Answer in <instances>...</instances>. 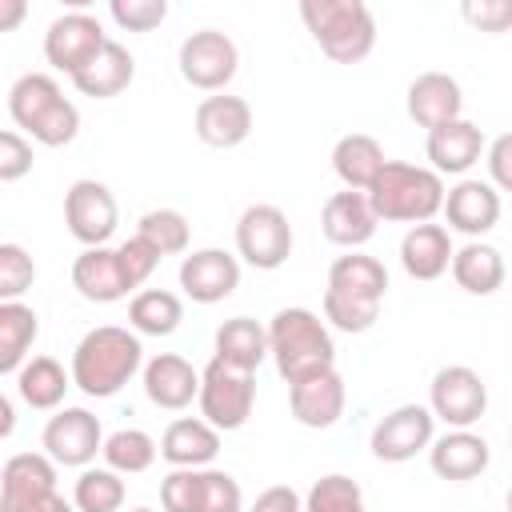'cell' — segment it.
Here are the masks:
<instances>
[{
    "label": "cell",
    "instance_id": "10",
    "mask_svg": "<svg viewBox=\"0 0 512 512\" xmlns=\"http://www.w3.org/2000/svg\"><path fill=\"white\" fill-rule=\"evenodd\" d=\"M236 252L244 264L272 272L292 256V224L276 204H248L236 220Z\"/></svg>",
    "mask_w": 512,
    "mask_h": 512
},
{
    "label": "cell",
    "instance_id": "24",
    "mask_svg": "<svg viewBox=\"0 0 512 512\" xmlns=\"http://www.w3.org/2000/svg\"><path fill=\"white\" fill-rule=\"evenodd\" d=\"M376 224H380V220L372 216L364 192L344 188V192H332V196L324 200L320 232H324L332 244H340V248H360V244H368V240L376 236Z\"/></svg>",
    "mask_w": 512,
    "mask_h": 512
},
{
    "label": "cell",
    "instance_id": "29",
    "mask_svg": "<svg viewBox=\"0 0 512 512\" xmlns=\"http://www.w3.org/2000/svg\"><path fill=\"white\" fill-rule=\"evenodd\" d=\"M268 356V332L252 316H232L216 328V360L236 372H256Z\"/></svg>",
    "mask_w": 512,
    "mask_h": 512
},
{
    "label": "cell",
    "instance_id": "48",
    "mask_svg": "<svg viewBox=\"0 0 512 512\" xmlns=\"http://www.w3.org/2000/svg\"><path fill=\"white\" fill-rule=\"evenodd\" d=\"M488 148V172H492V188L496 192H504V188H512V172H508V152H512V136L504 132V136H496L492 144H484Z\"/></svg>",
    "mask_w": 512,
    "mask_h": 512
},
{
    "label": "cell",
    "instance_id": "26",
    "mask_svg": "<svg viewBox=\"0 0 512 512\" xmlns=\"http://www.w3.org/2000/svg\"><path fill=\"white\" fill-rule=\"evenodd\" d=\"M452 236L444 224H412L400 240V264L412 280H440L452 264Z\"/></svg>",
    "mask_w": 512,
    "mask_h": 512
},
{
    "label": "cell",
    "instance_id": "32",
    "mask_svg": "<svg viewBox=\"0 0 512 512\" xmlns=\"http://www.w3.org/2000/svg\"><path fill=\"white\" fill-rule=\"evenodd\" d=\"M40 336V320L24 300H8L0 304V376L20 372V364L28 360L32 344Z\"/></svg>",
    "mask_w": 512,
    "mask_h": 512
},
{
    "label": "cell",
    "instance_id": "45",
    "mask_svg": "<svg viewBox=\"0 0 512 512\" xmlns=\"http://www.w3.org/2000/svg\"><path fill=\"white\" fill-rule=\"evenodd\" d=\"M0 512H76L56 488L32 496H0Z\"/></svg>",
    "mask_w": 512,
    "mask_h": 512
},
{
    "label": "cell",
    "instance_id": "1",
    "mask_svg": "<svg viewBox=\"0 0 512 512\" xmlns=\"http://www.w3.org/2000/svg\"><path fill=\"white\" fill-rule=\"evenodd\" d=\"M384 292H388V268L376 256L364 252L336 256L324 288V320L340 332H368L380 316Z\"/></svg>",
    "mask_w": 512,
    "mask_h": 512
},
{
    "label": "cell",
    "instance_id": "15",
    "mask_svg": "<svg viewBox=\"0 0 512 512\" xmlns=\"http://www.w3.org/2000/svg\"><path fill=\"white\" fill-rule=\"evenodd\" d=\"M180 288L196 304H220L240 288V260L224 248H196L180 260Z\"/></svg>",
    "mask_w": 512,
    "mask_h": 512
},
{
    "label": "cell",
    "instance_id": "8",
    "mask_svg": "<svg viewBox=\"0 0 512 512\" xmlns=\"http://www.w3.org/2000/svg\"><path fill=\"white\" fill-rule=\"evenodd\" d=\"M432 420H444L448 428H472L488 412V384L468 364H444L428 384Z\"/></svg>",
    "mask_w": 512,
    "mask_h": 512
},
{
    "label": "cell",
    "instance_id": "34",
    "mask_svg": "<svg viewBox=\"0 0 512 512\" xmlns=\"http://www.w3.org/2000/svg\"><path fill=\"white\" fill-rule=\"evenodd\" d=\"M100 456L112 472L120 476H136V472H148L156 464V440L144 432V428H116L112 436H104L100 444Z\"/></svg>",
    "mask_w": 512,
    "mask_h": 512
},
{
    "label": "cell",
    "instance_id": "6",
    "mask_svg": "<svg viewBox=\"0 0 512 512\" xmlns=\"http://www.w3.org/2000/svg\"><path fill=\"white\" fill-rule=\"evenodd\" d=\"M300 20L336 64H356L376 44V20L364 0H300Z\"/></svg>",
    "mask_w": 512,
    "mask_h": 512
},
{
    "label": "cell",
    "instance_id": "14",
    "mask_svg": "<svg viewBox=\"0 0 512 512\" xmlns=\"http://www.w3.org/2000/svg\"><path fill=\"white\" fill-rule=\"evenodd\" d=\"M436 436V420L424 404H400L372 428V456L384 464H404L424 452Z\"/></svg>",
    "mask_w": 512,
    "mask_h": 512
},
{
    "label": "cell",
    "instance_id": "28",
    "mask_svg": "<svg viewBox=\"0 0 512 512\" xmlns=\"http://www.w3.org/2000/svg\"><path fill=\"white\" fill-rule=\"evenodd\" d=\"M448 268H452V280H456L468 296H492V292L504 284V276H508L504 252L492 248V244H480V240H468L464 248H456Z\"/></svg>",
    "mask_w": 512,
    "mask_h": 512
},
{
    "label": "cell",
    "instance_id": "9",
    "mask_svg": "<svg viewBox=\"0 0 512 512\" xmlns=\"http://www.w3.org/2000/svg\"><path fill=\"white\" fill-rule=\"evenodd\" d=\"M176 64H180V76L200 88V92H220L236 68H240V52L232 44L228 32L220 28H200V32H188L180 40V52H176Z\"/></svg>",
    "mask_w": 512,
    "mask_h": 512
},
{
    "label": "cell",
    "instance_id": "16",
    "mask_svg": "<svg viewBox=\"0 0 512 512\" xmlns=\"http://www.w3.org/2000/svg\"><path fill=\"white\" fill-rule=\"evenodd\" d=\"M72 288L92 300V304H112V300H124L128 292H136V284L128 280V268L120 260V248H84L76 260H72Z\"/></svg>",
    "mask_w": 512,
    "mask_h": 512
},
{
    "label": "cell",
    "instance_id": "19",
    "mask_svg": "<svg viewBox=\"0 0 512 512\" xmlns=\"http://www.w3.org/2000/svg\"><path fill=\"white\" fill-rule=\"evenodd\" d=\"M192 128L196 136L208 144V148H236L248 140L252 132V108L244 96H204L196 104V116H192Z\"/></svg>",
    "mask_w": 512,
    "mask_h": 512
},
{
    "label": "cell",
    "instance_id": "18",
    "mask_svg": "<svg viewBox=\"0 0 512 512\" xmlns=\"http://www.w3.org/2000/svg\"><path fill=\"white\" fill-rule=\"evenodd\" d=\"M344 396H348V392H344V376H340L336 368L288 384L292 416H296V424H304V428H332V424L344 416Z\"/></svg>",
    "mask_w": 512,
    "mask_h": 512
},
{
    "label": "cell",
    "instance_id": "30",
    "mask_svg": "<svg viewBox=\"0 0 512 512\" xmlns=\"http://www.w3.org/2000/svg\"><path fill=\"white\" fill-rule=\"evenodd\" d=\"M384 160L388 156H384L380 140L368 136V132H348L332 148V168L344 180V188H352V192H368V184L376 180V172L384 168Z\"/></svg>",
    "mask_w": 512,
    "mask_h": 512
},
{
    "label": "cell",
    "instance_id": "38",
    "mask_svg": "<svg viewBox=\"0 0 512 512\" xmlns=\"http://www.w3.org/2000/svg\"><path fill=\"white\" fill-rule=\"evenodd\" d=\"M300 504H304V512H368L360 484L352 476H344V472L320 476Z\"/></svg>",
    "mask_w": 512,
    "mask_h": 512
},
{
    "label": "cell",
    "instance_id": "13",
    "mask_svg": "<svg viewBox=\"0 0 512 512\" xmlns=\"http://www.w3.org/2000/svg\"><path fill=\"white\" fill-rule=\"evenodd\" d=\"M44 456L52 464H64V468H88L104 444V428H100V416H92L88 408H60L48 424H44Z\"/></svg>",
    "mask_w": 512,
    "mask_h": 512
},
{
    "label": "cell",
    "instance_id": "47",
    "mask_svg": "<svg viewBox=\"0 0 512 512\" xmlns=\"http://www.w3.org/2000/svg\"><path fill=\"white\" fill-rule=\"evenodd\" d=\"M248 512H304V504H300V492L292 484H272L256 496V504Z\"/></svg>",
    "mask_w": 512,
    "mask_h": 512
},
{
    "label": "cell",
    "instance_id": "42",
    "mask_svg": "<svg viewBox=\"0 0 512 512\" xmlns=\"http://www.w3.org/2000/svg\"><path fill=\"white\" fill-rule=\"evenodd\" d=\"M108 16L124 28V32H152L168 20V4L164 0H112Z\"/></svg>",
    "mask_w": 512,
    "mask_h": 512
},
{
    "label": "cell",
    "instance_id": "46",
    "mask_svg": "<svg viewBox=\"0 0 512 512\" xmlns=\"http://www.w3.org/2000/svg\"><path fill=\"white\" fill-rule=\"evenodd\" d=\"M464 16L472 20V24H480L484 32H504L508 28V20H512V4L508 0H468L464 4Z\"/></svg>",
    "mask_w": 512,
    "mask_h": 512
},
{
    "label": "cell",
    "instance_id": "3",
    "mask_svg": "<svg viewBox=\"0 0 512 512\" xmlns=\"http://www.w3.org/2000/svg\"><path fill=\"white\" fill-rule=\"evenodd\" d=\"M264 332H268V356H272L280 380L296 384L304 376L336 368L332 332L312 308H280Z\"/></svg>",
    "mask_w": 512,
    "mask_h": 512
},
{
    "label": "cell",
    "instance_id": "37",
    "mask_svg": "<svg viewBox=\"0 0 512 512\" xmlns=\"http://www.w3.org/2000/svg\"><path fill=\"white\" fill-rule=\"evenodd\" d=\"M56 488V464L44 452H16L0 472V496H32Z\"/></svg>",
    "mask_w": 512,
    "mask_h": 512
},
{
    "label": "cell",
    "instance_id": "35",
    "mask_svg": "<svg viewBox=\"0 0 512 512\" xmlns=\"http://www.w3.org/2000/svg\"><path fill=\"white\" fill-rule=\"evenodd\" d=\"M124 480L112 468H80L72 484V508L76 512H120L124 508Z\"/></svg>",
    "mask_w": 512,
    "mask_h": 512
},
{
    "label": "cell",
    "instance_id": "50",
    "mask_svg": "<svg viewBox=\"0 0 512 512\" xmlns=\"http://www.w3.org/2000/svg\"><path fill=\"white\" fill-rule=\"evenodd\" d=\"M16 432V404L0 392V440H8Z\"/></svg>",
    "mask_w": 512,
    "mask_h": 512
},
{
    "label": "cell",
    "instance_id": "39",
    "mask_svg": "<svg viewBox=\"0 0 512 512\" xmlns=\"http://www.w3.org/2000/svg\"><path fill=\"white\" fill-rule=\"evenodd\" d=\"M36 284V260L24 244H0V304L20 300Z\"/></svg>",
    "mask_w": 512,
    "mask_h": 512
},
{
    "label": "cell",
    "instance_id": "23",
    "mask_svg": "<svg viewBox=\"0 0 512 512\" xmlns=\"http://www.w3.org/2000/svg\"><path fill=\"white\" fill-rule=\"evenodd\" d=\"M464 112V92L456 84V76L448 72H420L412 84H408V116L420 124V128H440L448 120H460Z\"/></svg>",
    "mask_w": 512,
    "mask_h": 512
},
{
    "label": "cell",
    "instance_id": "43",
    "mask_svg": "<svg viewBox=\"0 0 512 512\" xmlns=\"http://www.w3.org/2000/svg\"><path fill=\"white\" fill-rule=\"evenodd\" d=\"M32 172V144L12 132V128H0V184H16Z\"/></svg>",
    "mask_w": 512,
    "mask_h": 512
},
{
    "label": "cell",
    "instance_id": "22",
    "mask_svg": "<svg viewBox=\"0 0 512 512\" xmlns=\"http://www.w3.org/2000/svg\"><path fill=\"white\" fill-rule=\"evenodd\" d=\"M200 392V372L176 356V352H156L148 364H144V396L164 408V412H180L196 400Z\"/></svg>",
    "mask_w": 512,
    "mask_h": 512
},
{
    "label": "cell",
    "instance_id": "20",
    "mask_svg": "<svg viewBox=\"0 0 512 512\" xmlns=\"http://www.w3.org/2000/svg\"><path fill=\"white\" fill-rule=\"evenodd\" d=\"M484 132H480V124H472V120H448V124H440V128H432L428 132V160H432V172L444 180V176H464L480 156H484Z\"/></svg>",
    "mask_w": 512,
    "mask_h": 512
},
{
    "label": "cell",
    "instance_id": "49",
    "mask_svg": "<svg viewBox=\"0 0 512 512\" xmlns=\"http://www.w3.org/2000/svg\"><path fill=\"white\" fill-rule=\"evenodd\" d=\"M28 16V4L24 0H0V32H16Z\"/></svg>",
    "mask_w": 512,
    "mask_h": 512
},
{
    "label": "cell",
    "instance_id": "41",
    "mask_svg": "<svg viewBox=\"0 0 512 512\" xmlns=\"http://www.w3.org/2000/svg\"><path fill=\"white\" fill-rule=\"evenodd\" d=\"M164 512H200V468H172L160 480Z\"/></svg>",
    "mask_w": 512,
    "mask_h": 512
},
{
    "label": "cell",
    "instance_id": "21",
    "mask_svg": "<svg viewBox=\"0 0 512 512\" xmlns=\"http://www.w3.org/2000/svg\"><path fill=\"white\" fill-rule=\"evenodd\" d=\"M492 460V448L484 436L468 428H448L444 436H432L428 444V464L440 480H476Z\"/></svg>",
    "mask_w": 512,
    "mask_h": 512
},
{
    "label": "cell",
    "instance_id": "36",
    "mask_svg": "<svg viewBox=\"0 0 512 512\" xmlns=\"http://www.w3.org/2000/svg\"><path fill=\"white\" fill-rule=\"evenodd\" d=\"M136 240H144V244L164 260V256H180V252H188L192 228H188L184 212H176V208H152V212L140 216V224H136Z\"/></svg>",
    "mask_w": 512,
    "mask_h": 512
},
{
    "label": "cell",
    "instance_id": "12",
    "mask_svg": "<svg viewBox=\"0 0 512 512\" xmlns=\"http://www.w3.org/2000/svg\"><path fill=\"white\" fill-rule=\"evenodd\" d=\"M104 40L108 36H104L100 20L92 12H84V8H72V12L56 16L48 24V32H44V60L56 72H64V76H76L104 48Z\"/></svg>",
    "mask_w": 512,
    "mask_h": 512
},
{
    "label": "cell",
    "instance_id": "4",
    "mask_svg": "<svg viewBox=\"0 0 512 512\" xmlns=\"http://www.w3.org/2000/svg\"><path fill=\"white\" fill-rule=\"evenodd\" d=\"M368 208L384 224H428L444 204V180L408 160H384L368 184Z\"/></svg>",
    "mask_w": 512,
    "mask_h": 512
},
{
    "label": "cell",
    "instance_id": "27",
    "mask_svg": "<svg viewBox=\"0 0 512 512\" xmlns=\"http://www.w3.org/2000/svg\"><path fill=\"white\" fill-rule=\"evenodd\" d=\"M132 76H136L132 52L120 40H104V48L72 76V84H76V92H84L92 100H112L132 84Z\"/></svg>",
    "mask_w": 512,
    "mask_h": 512
},
{
    "label": "cell",
    "instance_id": "2",
    "mask_svg": "<svg viewBox=\"0 0 512 512\" xmlns=\"http://www.w3.org/2000/svg\"><path fill=\"white\" fill-rule=\"evenodd\" d=\"M144 364V344L136 332L120 328V324H100L92 332L80 336V344L72 348V384L84 396L108 400L116 396Z\"/></svg>",
    "mask_w": 512,
    "mask_h": 512
},
{
    "label": "cell",
    "instance_id": "40",
    "mask_svg": "<svg viewBox=\"0 0 512 512\" xmlns=\"http://www.w3.org/2000/svg\"><path fill=\"white\" fill-rule=\"evenodd\" d=\"M200 512H244L240 484L220 468H200Z\"/></svg>",
    "mask_w": 512,
    "mask_h": 512
},
{
    "label": "cell",
    "instance_id": "44",
    "mask_svg": "<svg viewBox=\"0 0 512 512\" xmlns=\"http://www.w3.org/2000/svg\"><path fill=\"white\" fill-rule=\"evenodd\" d=\"M120 260H124V268H128V280L140 288L152 272H156V264H160V256L144 244V240H136V236H128L124 244H120Z\"/></svg>",
    "mask_w": 512,
    "mask_h": 512
},
{
    "label": "cell",
    "instance_id": "25",
    "mask_svg": "<svg viewBox=\"0 0 512 512\" xmlns=\"http://www.w3.org/2000/svg\"><path fill=\"white\" fill-rule=\"evenodd\" d=\"M156 452L172 464V468H208L220 452V432L212 424H204L200 416H180L164 428Z\"/></svg>",
    "mask_w": 512,
    "mask_h": 512
},
{
    "label": "cell",
    "instance_id": "7",
    "mask_svg": "<svg viewBox=\"0 0 512 512\" xmlns=\"http://www.w3.org/2000/svg\"><path fill=\"white\" fill-rule=\"evenodd\" d=\"M200 420L212 424L216 432H236L248 424L252 404H256V376L252 372H236L228 364H220L216 356L208 360V368L200 372Z\"/></svg>",
    "mask_w": 512,
    "mask_h": 512
},
{
    "label": "cell",
    "instance_id": "31",
    "mask_svg": "<svg viewBox=\"0 0 512 512\" xmlns=\"http://www.w3.org/2000/svg\"><path fill=\"white\" fill-rule=\"evenodd\" d=\"M68 388H72V376H68L64 364L52 360V356H32V360H24L20 372H16V392H20V400H24L28 408H36V412L60 408L64 396H68Z\"/></svg>",
    "mask_w": 512,
    "mask_h": 512
},
{
    "label": "cell",
    "instance_id": "17",
    "mask_svg": "<svg viewBox=\"0 0 512 512\" xmlns=\"http://www.w3.org/2000/svg\"><path fill=\"white\" fill-rule=\"evenodd\" d=\"M444 220L452 232H464V236H484L500 224V192L488 184V180H460L456 188L444 192V204H440Z\"/></svg>",
    "mask_w": 512,
    "mask_h": 512
},
{
    "label": "cell",
    "instance_id": "11",
    "mask_svg": "<svg viewBox=\"0 0 512 512\" xmlns=\"http://www.w3.org/2000/svg\"><path fill=\"white\" fill-rule=\"evenodd\" d=\"M64 224L68 232L84 244V248H100L112 240L116 224H120V208L108 184L100 180H76L64 192Z\"/></svg>",
    "mask_w": 512,
    "mask_h": 512
},
{
    "label": "cell",
    "instance_id": "51",
    "mask_svg": "<svg viewBox=\"0 0 512 512\" xmlns=\"http://www.w3.org/2000/svg\"><path fill=\"white\" fill-rule=\"evenodd\" d=\"M132 512H156V508H132Z\"/></svg>",
    "mask_w": 512,
    "mask_h": 512
},
{
    "label": "cell",
    "instance_id": "33",
    "mask_svg": "<svg viewBox=\"0 0 512 512\" xmlns=\"http://www.w3.org/2000/svg\"><path fill=\"white\" fill-rule=\"evenodd\" d=\"M184 320V304L168 288H144L128 304V324L136 336H172Z\"/></svg>",
    "mask_w": 512,
    "mask_h": 512
},
{
    "label": "cell",
    "instance_id": "5",
    "mask_svg": "<svg viewBox=\"0 0 512 512\" xmlns=\"http://www.w3.org/2000/svg\"><path fill=\"white\" fill-rule=\"evenodd\" d=\"M8 112L44 148H64L80 132V112L48 72H24L8 88Z\"/></svg>",
    "mask_w": 512,
    "mask_h": 512
}]
</instances>
